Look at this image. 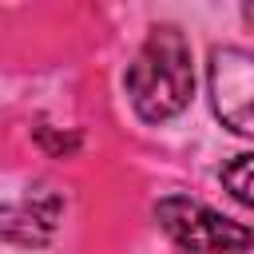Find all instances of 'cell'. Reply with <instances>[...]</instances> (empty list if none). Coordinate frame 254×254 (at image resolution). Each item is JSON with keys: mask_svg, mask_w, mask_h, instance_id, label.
<instances>
[{"mask_svg": "<svg viewBox=\"0 0 254 254\" xmlns=\"http://www.w3.org/2000/svg\"><path fill=\"white\" fill-rule=\"evenodd\" d=\"M60 218V202L56 198H24V202H8L0 206V234L8 242L20 246H40L52 238Z\"/></svg>", "mask_w": 254, "mask_h": 254, "instance_id": "4", "label": "cell"}, {"mask_svg": "<svg viewBox=\"0 0 254 254\" xmlns=\"http://www.w3.org/2000/svg\"><path fill=\"white\" fill-rule=\"evenodd\" d=\"M250 171H254V155H238V159L222 171V183L230 187V194H234L242 206H250V202H254V183H250Z\"/></svg>", "mask_w": 254, "mask_h": 254, "instance_id": "5", "label": "cell"}, {"mask_svg": "<svg viewBox=\"0 0 254 254\" xmlns=\"http://www.w3.org/2000/svg\"><path fill=\"white\" fill-rule=\"evenodd\" d=\"M155 218L190 254H242L250 246V230L242 222H230L218 210H210L194 198H183V194L159 198Z\"/></svg>", "mask_w": 254, "mask_h": 254, "instance_id": "2", "label": "cell"}, {"mask_svg": "<svg viewBox=\"0 0 254 254\" xmlns=\"http://www.w3.org/2000/svg\"><path fill=\"white\" fill-rule=\"evenodd\" d=\"M210 103L214 115L238 131H254V60L242 48H214L210 52Z\"/></svg>", "mask_w": 254, "mask_h": 254, "instance_id": "3", "label": "cell"}, {"mask_svg": "<svg viewBox=\"0 0 254 254\" xmlns=\"http://www.w3.org/2000/svg\"><path fill=\"white\" fill-rule=\"evenodd\" d=\"M127 91H131L135 111L147 123H163L190 103L194 67H190V44L179 28L171 24L151 28L135 64L127 67Z\"/></svg>", "mask_w": 254, "mask_h": 254, "instance_id": "1", "label": "cell"}]
</instances>
